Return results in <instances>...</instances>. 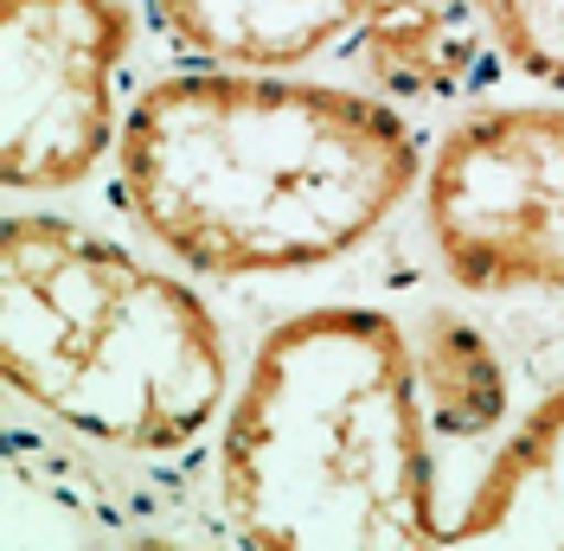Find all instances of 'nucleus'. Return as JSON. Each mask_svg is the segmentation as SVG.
Returning <instances> with one entry per match:
<instances>
[{"label":"nucleus","instance_id":"nucleus-4","mask_svg":"<svg viewBox=\"0 0 564 551\" xmlns=\"http://www.w3.org/2000/svg\"><path fill=\"white\" fill-rule=\"evenodd\" d=\"M423 218L456 289L564 302V109L456 122L423 173Z\"/></svg>","mask_w":564,"mask_h":551},{"label":"nucleus","instance_id":"nucleus-6","mask_svg":"<svg viewBox=\"0 0 564 551\" xmlns=\"http://www.w3.org/2000/svg\"><path fill=\"white\" fill-rule=\"evenodd\" d=\"M456 545H564V385L545 391L513 436L488 455L456 519H443Z\"/></svg>","mask_w":564,"mask_h":551},{"label":"nucleus","instance_id":"nucleus-10","mask_svg":"<svg viewBox=\"0 0 564 551\" xmlns=\"http://www.w3.org/2000/svg\"><path fill=\"white\" fill-rule=\"evenodd\" d=\"M494 26V45L532 71L539 84L564 90V0H475Z\"/></svg>","mask_w":564,"mask_h":551},{"label":"nucleus","instance_id":"nucleus-2","mask_svg":"<svg viewBox=\"0 0 564 551\" xmlns=\"http://www.w3.org/2000/svg\"><path fill=\"white\" fill-rule=\"evenodd\" d=\"M218 507L250 545L443 539L411 334L347 302L270 327L225 417Z\"/></svg>","mask_w":564,"mask_h":551},{"label":"nucleus","instance_id":"nucleus-9","mask_svg":"<svg viewBox=\"0 0 564 551\" xmlns=\"http://www.w3.org/2000/svg\"><path fill=\"white\" fill-rule=\"evenodd\" d=\"M417 385L423 411L436 417L449 436H488L507 417V366L481 327H468L462 314L436 309L417 327Z\"/></svg>","mask_w":564,"mask_h":551},{"label":"nucleus","instance_id":"nucleus-7","mask_svg":"<svg viewBox=\"0 0 564 551\" xmlns=\"http://www.w3.org/2000/svg\"><path fill=\"white\" fill-rule=\"evenodd\" d=\"M359 65L372 84L411 104H449L488 71L494 26L475 0H366Z\"/></svg>","mask_w":564,"mask_h":551},{"label":"nucleus","instance_id":"nucleus-8","mask_svg":"<svg viewBox=\"0 0 564 551\" xmlns=\"http://www.w3.org/2000/svg\"><path fill=\"white\" fill-rule=\"evenodd\" d=\"M366 0H154L161 33L199 65L282 71L359 26Z\"/></svg>","mask_w":564,"mask_h":551},{"label":"nucleus","instance_id":"nucleus-3","mask_svg":"<svg viewBox=\"0 0 564 551\" xmlns=\"http://www.w3.org/2000/svg\"><path fill=\"white\" fill-rule=\"evenodd\" d=\"M0 366L39 417L129 455L199 443L231 391L225 334L199 289L52 212L7 218Z\"/></svg>","mask_w":564,"mask_h":551},{"label":"nucleus","instance_id":"nucleus-5","mask_svg":"<svg viewBox=\"0 0 564 551\" xmlns=\"http://www.w3.org/2000/svg\"><path fill=\"white\" fill-rule=\"evenodd\" d=\"M122 0H0V180L13 193L77 186L116 141Z\"/></svg>","mask_w":564,"mask_h":551},{"label":"nucleus","instance_id":"nucleus-1","mask_svg":"<svg viewBox=\"0 0 564 551\" xmlns=\"http://www.w3.org/2000/svg\"><path fill=\"white\" fill-rule=\"evenodd\" d=\"M391 104L250 65L148 84L116 136V186L193 276H289L352 257L417 186Z\"/></svg>","mask_w":564,"mask_h":551}]
</instances>
